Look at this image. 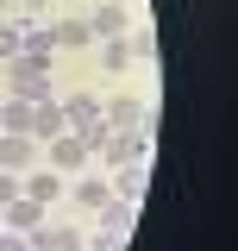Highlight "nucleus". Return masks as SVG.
<instances>
[{
	"label": "nucleus",
	"mask_w": 238,
	"mask_h": 251,
	"mask_svg": "<svg viewBox=\"0 0 238 251\" xmlns=\"http://www.w3.org/2000/svg\"><path fill=\"white\" fill-rule=\"evenodd\" d=\"M50 50H57V44H50L44 25H25V31H19V57H25V63H44V69H50Z\"/></svg>",
	"instance_id": "10"
},
{
	"label": "nucleus",
	"mask_w": 238,
	"mask_h": 251,
	"mask_svg": "<svg viewBox=\"0 0 238 251\" xmlns=\"http://www.w3.org/2000/svg\"><path fill=\"white\" fill-rule=\"evenodd\" d=\"M88 31L100 38V44H107V38H125V6H119V0H107V6H94Z\"/></svg>",
	"instance_id": "8"
},
{
	"label": "nucleus",
	"mask_w": 238,
	"mask_h": 251,
	"mask_svg": "<svg viewBox=\"0 0 238 251\" xmlns=\"http://www.w3.org/2000/svg\"><path fill=\"white\" fill-rule=\"evenodd\" d=\"M100 120L119 126V132H138V126H157V113H150L144 100H107V107H100Z\"/></svg>",
	"instance_id": "2"
},
{
	"label": "nucleus",
	"mask_w": 238,
	"mask_h": 251,
	"mask_svg": "<svg viewBox=\"0 0 238 251\" xmlns=\"http://www.w3.org/2000/svg\"><path fill=\"white\" fill-rule=\"evenodd\" d=\"M107 201H113V182H100V176H88V182H75V207H107Z\"/></svg>",
	"instance_id": "13"
},
{
	"label": "nucleus",
	"mask_w": 238,
	"mask_h": 251,
	"mask_svg": "<svg viewBox=\"0 0 238 251\" xmlns=\"http://www.w3.org/2000/svg\"><path fill=\"white\" fill-rule=\"evenodd\" d=\"M0 251H25V232H0Z\"/></svg>",
	"instance_id": "21"
},
{
	"label": "nucleus",
	"mask_w": 238,
	"mask_h": 251,
	"mask_svg": "<svg viewBox=\"0 0 238 251\" xmlns=\"http://www.w3.org/2000/svg\"><path fill=\"white\" fill-rule=\"evenodd\" d=\"M82 163H88V145H82L75 132H63V138H50V170H57V176H75Z\"/></svg>",
	"instance_id": "3"
},
{
	"label": "nucleus",
	"mask_w": 238,
	"mask_h": 251,
	"mask_svg": "<svg viewBox=\"0 0 238 251\" xmlns=\"http://www.w3.org/2000/svg\"><path fill=\"white\" fill-rule=\"evenodd\" d=\"M63 188H69V182H63L57 170H38V176H25V182H19V195H25V201H38V207H50Z\"/></svg>",
	"instance_id": "5"
},
{
	"label": "nucleus",
	"mask_w": 238,
	"mask_h": 251,
	"mask_svg": "<svg viewBox=\"0 0 238 251\" xmlns=\"http://www.w3.org/2000/svg\"><path fill=\"white\" fill-rule=\"evenodd\" d=\"M63 107L57 100H38V107H31V138H44V145H50V138H63Z\"/></svg>",
	"instance_id": "7"
},
{
	"label": "nucleus",
	"mask_w": 238,
	"mask_h": 251,
	"mask_svg": "<svg viewBox=\"0 0 238 251\" xmlns=\"http://www.w3.org/2000/svg\"><path fill=\"white\" fill-rule=\"evenodd\" d=\"M25 251H82V232H63V226H38V232H25Z\"/></svg>",
	"instance_id": "6"
},
{
	"label": "nucleus",
	"mask_w": 238,
	"mask_h": 251,
	"mask_svg": "<svg viewBox=\"0 0 238 251\" xmlns=\"http://www.w3.org/2000/svg\"><path fill=\"white\" fill-rule=\"evenodd\" d=\"M125 50H132V57H157V31H150V25H138V31H132V44H125Z\"/></svg>",
	"instance_id": "18"
},
{
	"label": "nucleus",
	"mask_w": 238,
	"mask_h": 251,
	"mask_svg": "<svg viewBox=\"0 0 238 251\" xmlns=\"http://www.w3.org/2000/svg\"><path fill=\"white\" fill-rule=\"evenodd\" d=\"M113 188H119V201H132V207H138V195H144V163H125V170L113 176Z\"/></svg>",
	"instance_id": "14"
},
{
	"label": "nucleus",
	"mask_w": 238,
	"mask_h": 251,
	"mask_svg": "<svg viewBox=\"0 0 238 251\" xmlns=\"http://www.w3.org/2000/svg\"><path fill=\"white\" fill-rule=\"evenodd\" d=\"M0 6H6V0H0Z\"/></svg>",
	"instance_id": "24"
},
{
	"label": "nucleus",
	"mask_w": 238,
	"mask_h": 251,
	"mask_svg": "<svg viewBox=\"0 0 238 251\" xmlns=\"http://www.w3.org/2000/svg\"><path fill=\"white\" fill-rule=\"evenodd\" d=\"M25 163H38V138H25V132H6V138H0V170L13 176V170H25Z\"/></svg>",
	"instance_id": "4"
},
{
	"label": "nucleus",
	"mask_w": 238,
	"mask_h": 251,
	"mask_svg": "<svg viewBox=\"0 0 238 251\" xmlns=\"http://www.w3.org/2000/svg\"><path fill=\"white\" fill-rule=\"evenodd\" d=\"M0 214H6V226H13V232H38V226H44V207H38V201H25V195H19V201H6Z\"/></svg>",
	"instance_id": "9"
},
{
	"label": "nucleus",
	"mask_w": 238,
	"mask_h": 251,
	"mask_svg": "<svg viewBox=\"0 0 238 251\" xmlns=\"http://www.w3.org/2000/svg\"><path fill=\"white\" fill-rule=\"evenodd\" d=\"M119 245H125L119 232H100V239H94V251H119Z\"/></svg>",
	"instance_id": "22"
},
{
	"label": "nucleus",
	"mask_w": 238,
	"mask_h": 251,
	"mask_svg": "<svg viewBox=\"0 0 238 251\" xmlns=\"http://www.w3.org/2000/svg\"><path fill=\"white\" fill-rule=\"evenodd\" d=\"M19 6H50V0H19Z\"/></svg>",
	"instance_id": "23"
},
{
	"label": "nucleus",
	"mask_w": 238,
	"mask_h": 251,
	"mask_svg": "<svg viewBox=\"0 0 238 251\" xmlns=\"http://www.w3.org/2000/svg\"><path fill=\"white\" fill-rule=\"evenodd\" d=\"M0 132H25L31 138V107L25 100H0Z\"/></svg>",
	"instance_id": "15"
},
{
	"label": "nucleus",
	"mask_w": 238,
	"mask_h": 251,
	"mask_svg": "<svg viewBox=\"0 0 238 251\" xmlns=\"http://www.w3.org/2000/svg\"><path fill=\"white\" fill-rule=\"evenodd\" d=\"M63 120H75V126H94V120H100V100H94V94H75V100L63 107Z\"/></svg>",
	"instance_id": "16"
},
{
	"label": "nucleus",
	"mask_w": 238,
	"mask_h": 251,
	"mask_svg": "<svg viewBox=\"0 0 238 251\" xmlns=\"http://www.w3.org/2000/svg\"><path fill=\"white\" fill-rule=\"evenodd\" d=\"M19 31H25V19H19V25L0 19V57H19Z\"/></svg>",
	"instance_id": "19"
},
{
	"label": "nucleus",
	"mask_w": 238,
	"mask_h": 251,
	"mask_svg": "<svg viewBox=\"0 0 238 251\" xmlns=\"http://www.w3.org/2000/svg\"><path fill=\"white\" fill-rule=\"evenodd\" d=\"M13 100H25V107L50 100V69H44V63H25V57H13Z\"/></svg>",
	"instance_id": "1"
},
{
	"label": "nucleus",
	"mask_w": 238,
	"mask_h": 251,
	"mask_svg": "<svg viewBox=\"0 0 238 251\" xmlns=\"http://www.w3.org/2000/svg\"><path fill=\"white\" fill-rule=\"evenodd\" d=\"M50 44H57V50H82V44H94V31H88V19H63V25L50 31Z\"/></svg>",
	"instance_id": "11"
},
{
	"label": "nucleus",
	"mask_w": 238,
	"mask_h": 251,
	"mask_svg": "<svg viewBox=\"0 0 238 251\" xmlns=\"http://www.w3.org/2000/svg\"><path fill=\"white\" fill-rule=\"evenodd\" d=\"M94 214H100V232H119V239H125V226H132L138 207H132V201H107V207H94Z\"/></svg>",
	"instance_id": "12"
},
{
	"label": "nucleus",
	"mask_w": 238,
	"mask_h": 251,
	"mask_svg": "<svg viewBox=\"0 0 238 251\" xmlns=\"http://www.w3.org/2000/svg\"><path fill=\"white\" fill-rule=\"evenodd\" d=\"M100 63H107V69H125V63H132L125 38H107V44H100Z\"/></svg>",
	"instance_id": "17"
},
{
	"label": "nucleus",
	"mask_w": 238,
	"mask_h": 251,
	"mask_svg": "<svg viewBox=\"0 0 238 251\" xmlns=\"http://www.w3.org/2000/svg\"><path fill=\"white\" fill-rule=\"evenodd\" d=\"M6 201H19V176H6V170H0V207H6Z\"/></svg>",
	"instance_id": "20"
}]
</instances>
